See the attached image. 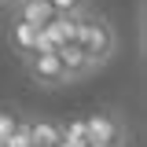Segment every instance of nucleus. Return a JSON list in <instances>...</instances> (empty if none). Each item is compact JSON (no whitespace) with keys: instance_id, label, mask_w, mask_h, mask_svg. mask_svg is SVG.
Returning <instances> with one entry per match:
<instances>
[{"instance_id":"nucleus-1","label":"nucleus","mask_w":147,"mask_h":147,"mask_svg":"<svg viewBox=\"0 0 147 147\" xmlns=\"http://www.w3.org/2000/svg\"><path fill=\"white\" fill-rule=\"evenodd\" d=\"M74 44L85 52V59H88L92 70H99V66L110 63L114 52H118V30L110 26V18L96 15V11H85V15H81V30H77V40H74Z\"/></svg>"},{"instance_id":"nucleus-2","label":"nucleus","mask_w":147,"mask_h":147,"mask_svg":"<svg viewBox=\"0 0 147 147\" xmlns=\"http://www.w3.org/2000/svg\"><path fill=\"white\" fill-rule=\"evenodd\" d=\"M85 140L88 144H125L129 129L125 121L114 114V110H96V114H85Z\"/></svg>"},{"instance_id":"nucleus-3","label":"nucleus","mask_w":147,"mask_h":147,"mask_svg":"<svg viewBox=\"0 0 147 147\" xmlns=\"http://www.w3.org/2000/svg\"><path fill=\"white\" fill-rule=\"evenodd\" d=\"M22 66L30 74V81H37L40 88H63V85H70L66 81V70H63V63H59V55H26L22 59Z\"/></svg>"},{"instance_id":"nucleus-4","label":"nucleus","mask_w":147,"mask_h":147,"mask_svg":"<svg viewBox=\"0 0 147 147\" xmlns=\"http://www.w3.org/2000/svg\"><path fill=\"white\" fill-rule=\"evenodd\" d=\"M7 11H11L15 22H30V26H37V30H44V26L55 18V11H52L48 0H11Z\"/></svg>"},{"instance_id":"nucleus-5","label":"nucleus","mask_w":147,"mask_h":147,"mask_svg":"<svg viewBox=\"0 0 147 147\" xmlns=\"http://www.w3.org/2000/svg\"><path fill=\"white\" fill-rule=\"evenodd\" d=\"M59 63H63V70H66V81H81V77H88L92 74V66H88V59H85V52H81V48H77V44H63V48H59Z\"/></svg>"},{"instance_id":"nucleus-6","label":"nucleus","mask_w":147,"mask_h":147,"mask_svg":"<svg viewBox=\"0 0 147 147\" xmlns=\"http://www.w3.org/2000/svg\"><path fill=\"white\" fill-rule=\"evenodd\" d=\"M37 37H40V30L37 26H30V22H15L11 18V30H7V40H11V52L15 55H33L37 52Z\"/></svg>"},{"instance_id":"nucleus-7","label":"nucleus","mask_w":147,"mask_h":147,"mask_svg":"<svg viewBox=\"0 0 147 147\" xmlns=\"http://www.w3.org/2000/svg\"><path fill=\"white\" fill-rule=\"evenodd\" d=\"M30 129V147H59L63 144V125L55 121H26Z\"/></svg>"},{"instance_id":"nucleus-8","label":"nucleus","mask_w":147,"mask_h":147,"mask_svg":"<svg viewBox=\"0 0 147 147\" xmlns=\"http://www.w3.org/2000/svg\"><path fill=\"white\" fill-rule=\"evenodd\" d=\"M48 30L59 37V44H74L77 40V30H81V15H55L48 22Z\"/></svg>"},{"instance_id":"nucleus-9","label":"nucleus","mask_w":147,"mask_h":147,"mask_svg":"<svg viewBox=\"0 0 147 147\" xmlns=\"http://www.w3.org/2000/svg\"><path fill=\"white\" fill-rule=\"evenodd\" d=\"M55 15H85L88 11V0H48Z\"/></svg>"},{"instance_id":"nucleus-10","label":"nucleus","mask_w":147,"mask_h":147,"mask_svg":"<svg viewBox=\"0 0 147 147\" xmlns=\"http://www.w3.org/2000/svg\"><path fill=\"white\" fill-rule=\"evenodd\" d=\"M18 125H22V118H18V114H11V110H0V144H7V136H11Z\"/></svg>"},{"instance_id":"nucleus-11","label":"nucleus","mask_w":147,"mask_h":147,"mask_svg":"<svg viewBox=\"0 0 147 147\" xmlns=\"http://www.w3.org/2000/svg\"><path fill=\"white\" fill-rule=\"evenodd\" d=\"M85 147H125V144H85Z\"/></svg>"}]
</instances>
